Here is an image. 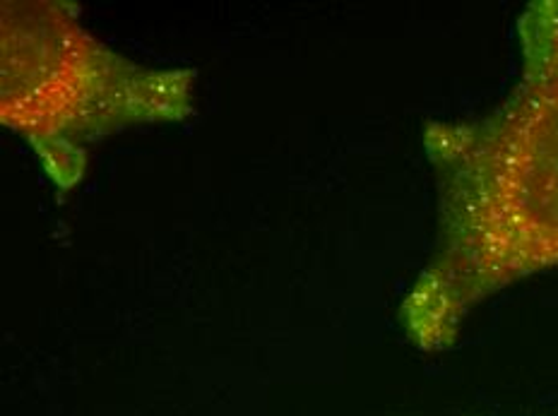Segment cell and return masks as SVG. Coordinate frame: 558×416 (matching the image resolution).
Segmentation results:
<instances>
[{
  "mask_svg": "<svg viewBox=\"0 0 558 416\" xmlns=\"http://www.w3.org/2000/svg\"><path fill=\"white\" fill-rule=\"evenodd\" d=\"M195 83L193 68L147 65L111 49L75 3L0 5V121L61 193L83 183L92 147L104 137L189 121Z\"/></svg>",
  "mask_w": 558,
  "mask_h": 416,
  "instance_id": "obj_2",
  "label": "cell"
},
{
  "mask_svg": "<svg viewBox=\"0 0 558 416\" xmlns=\"http://www.w3.org/2000/svg\"><path fill=\"white\" fill-rule=\"evenodd\" d=\"M518 77L474 119L422 135L436 181V241L398 318L422 352L458 342L488 298L558 270V0L518 17Z\"/></svg>",
  "mask_w": 558,
  "mask_h": 416,
  "instance_id": "obj_1",
  "label": "cell"
}]
</instances>
